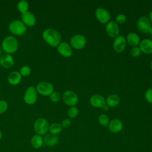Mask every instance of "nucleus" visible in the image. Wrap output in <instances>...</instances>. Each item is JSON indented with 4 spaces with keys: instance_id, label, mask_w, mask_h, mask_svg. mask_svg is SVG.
I'll use <instances>...</instances> for the list:
<instances>
[{
    "instance_id": "1",
    "label": "nucleus",
    "mask_w": 152,
    "mask_h": 152,
    "mask_svg": "<svg viewBox=\"0 0 152 152\" xmlns=\"http://www.w3.org/2000/svg\"><path fill=\"white\" fill-rule=\"evenodd\" d=\"M44 40L52 47H57L61 42V35L56 30L51 28L45 29L42 34Z\"/></svg>"
},
{
    "instance_id": "2",
    "label": "nucleus",
    "mask_w": 152,
    "mask_h": 152,
    "mask_svg": "<svg viewBox=\"0 0 152 152\" xmlns=\"http://www.w3.org/2000/svg\"><path fill=\"white\" fill-rule=\"evenodd\" d=\"M18 47L17 39L12 36L6 37L2 42V49L5 53L12 54L15 52Z\"/></svg>"
},
{
    "instance_id": "3",
    "label": "nucleus",
    "mask_w": 152,
    "mask_h": 152,
    "mask_svg": "<svg viewBox=\"0 0 152 152\" xmlns=\"http://www.w3.org/2000/svg\"><path fill=\"white\" fill-rule=\"evenodd\" d=\"M8 29L12 34L16 36L23 35L27 31L26 26L19 20L12 21L8 26Z\"/></svg>"
},
{
    "instance_id": "4",
    "label": "nucleus",
    "mask_w": 152,
    "mask_h": 152,
    "mask_svg": "<svg viewBox=\"0 0 152 152\" xmlns=\"http://www.w3.org/2000/svg\"><path fill=\"white\" fill-rule=\"evenodd\" d=\"M49 124L48 121L43 118H37L34 124V129L36 134L40 135H46L49 131Z\"/></svg>"
},
{
    "instance_id": "5",
    "label": "nucleus",
    "mask_w": 152,
    "mask_h": 152,
    "mask_svg": "<svg viewBox=\"0 0 152 152\" xmlns=\"http://www.w3.org/2000/svg\"><path fill=\"white\" fill-rule=\"evenodd\" d=\"M36 89L37 93L44 96H50L54 91L53 86L50 83L47 81L39 83L37 85Z\"/></svg>"
},
{
    "instance_id": "6",
    "label": "nucleus",
    "mask_w": 152,
    "mask_h": 152,
    "mask_svg": "<svg viewBox=\"0 0 152 152\" xmlns=\"http://www.w3.org/2000/svg\"><path fill=\"white\" fill-rule=\"evenodd\" d=\"M87 40L84 36L80 34L74 35L71 38L70 46L77 50L83 49L86 45Z\"/></svg>"
},
{
    "instance_id": "7",
    "label": "nucleus",
    "mask_w": 152,
    "mask_h": 152,
    "mask_svg": "<svg viewBox=\"0 0 152 152\" xmlns=\"http://www.w3.org/2000/svg\"><path fill=\"white\" fill-rule=\"evenodd\" d=\"M62 100L66 105L75 106L78 102V97L73 91L66 90L62 94Z\"/></svg>"
},
{
    "instance_id": "8",
    "label": "nucleus",
    "mask_w": 152,
    "mask_h": 152,
    "mask_svg": "<svg viewBox=\"0 0 152 152\" xmlns=\"http://www.w3.org/2000/svg\"><path fill=\"white\" fill-rule=\"evenodd\" d=\"M37 99V92L35 87L33 86L28 87L24 95V101L28 104H34Z\"/></svg>"
},
{
    "instance_id": "9",
    "label": "nucleus",
    "mask_w": 152,
    "mask_h": 152,
    "mask_svg": "<svg viewBox=\"0 0 152 152\" xmlns=\"http://www.w3.org/2000/svg\"><path fill=\"white\" fill-rule=\"evenodd\" d=\"M95 16L97 20L102 24H106L110 19L109 12L104 8H97L95 11Z\"/></svg>"
},
{
    "instance_id": "10",
    "label": "nucleus",
    "mask_w": 152,
    "mask_h": 152,
    "mask_svg": "<svg viewBox=\"0 0 152 152\" xmlns=\"http://www.w3.org/2000/svg\"><path fill=\"white\" fill-rule=\"evenodd\" d=\"M137 26L140 31L144 33H147L149 32L151 27V23L147 17L142 16L138 20Z\"/></svg>"
},
{
    "instance_id": "11",
    "label": "nucleus",
    "mask_w": 152,
    "mask_h": 152,
    "mask_svg": "<svg viewBox=\"0 0 152 152\" xmlns=\"http://www.w3.org/2000/svg\"><path fill=\"white\" fill-rule=\"evenodd\" d=\"M105 30L107 34L112 38H116L119 36V27L118 24H117L115 21L108 22L106 26Z\"/></svg>"
},
{
    "instance_id": "12",
    "label": "nucleus",
    "mask_w": 152,
    "mask_h": 152,
    "mask_svg": "<svg viewBox=\"0 0 152 152\" xmlns=\"http://www.w3.org/2000/svg\"><path fill=\"white\" fill-rule=\"evenodd\" d=\"M57 50L59 53L65 58L70 57L73 52L71 46L65 42H61L57 46Z\"/></svg>"
},
{
    "instance_id": "13",
    "label": "nucleus",
    "mask_w": 152,
    "mask_h": 152,
    "mask_svg": "<svg viewBox=\"0 0 152 152\" xmlns=\"http://www.w3.org/2000/svg\"><path fill=\"white\" fill-rule=\"evenodd\" d=\"M126 45V40L124 36H118L113 41V49L115 52L121 53L123 52Z\"/></svg>"
},
{
    "instance_id": "14",
    "label": "nucleus",
    "mask_w": 152,
    "mask_h": 152,
    "mask_svg": "<svg viewBox=\"0 0 152 152\" xmlns=\"http://www.w3.org/2000/svg\"><path fill=\"white\" fill-rule=\"evenodd\" d=\"M21 21L26 25L29 27L33 26L36 22V18L34 14L29 11L21 14Z\"/></svg>"
},
{
    "instance_id": "15",
    "label": "nucleus",
    "mask_w": 152,
    "mask_h": 152,
    "mask_svg": "<svg viewBox=\"0 0 152 152\" xmlns=\"http://www.w3.org/2000/svg\"><path fill=\"white\" fill-rule=\"evenodd\" d=\"M90 104L98 108H102L106 104V99L100 94H94L90 99Z\"/></svg>"
},
{
    "instance_id": "16",
    "label": "nucleus",
    "mask_w": 152,
    "mask_h": 152,
    "mask_svg": "<svg viewBox=\"0 0 152 152\" xmlns=\"http://www.w3.org/2000/svg\"><path fill=\"white\" fill-rule=\"evenodd\" d=\"M0 64L4 68H10L14 64V58L10 54H3L0 57Z\"/></svg>"
},
{
    "instance_id": "17",
    "label": "nucleus",
    "mask_w": 152,
    "mask_h": 152,
    "mask_svg": "<svg viewBox=\"0 0 152 152\" xmlns=\"http://www.w3.org/2000/svg\"><path fill=\"white\" fill-rule=\"evenodd\" d=\"M109 131L112 133H118L121 131L123 128V124L119 119H113L110 121L108 125Z\"/></svg>"
},
{
    "instance_id": "18",
    "label": "nucleus",
    "mask_w": 152,
    "mask_h": 152,
    "mask_svg": "<svg viewBox=\"0 0 152 152\" xmlns=\"http://www.w3.org/2000/svg\"><path fill=\"white\" fill-rule=\"evenodd\" d=\"M139 48L144 53H152V40L150 39L142 40L139 44Z\"/></svg>"
},
{
    "instance_id": "19",
    "label": "nucleus",
    "mask_w": 152,
    "mask_h": 152,
    "mask_svg": "<svg viewBox=\"0 0 152 152\" xmlns=\"http://www.w3.org/2000/svg\"><path fill=\"white\" fill-rule=\"evenodd\" d=\"M43 138V144L48 147H53L57 145L59 142V138L57 135L51 134H46Z\"/></svg>"
},
{
    "instance_id": "20",
    "label": "nucleus",
    "mask_w": 152,
    "mask_h": 152,
    "mask_svg": "<svg viewBox=\"0 0 152 152\" xmlns=\"http://www.w3.org/2000/svg\"><path fill=\"white\" fill-rule=\"evenodd\" d=\"M21 78H22V76L20 74V72L15 71H12L8 74L7 80L10 84L15 86L20 83Z\"/></svg>"
},
{
    "instance_id": "21",
    "label": "nucleus",
    "mask_w": 152,
    "mask_h": 152,
    "mask_svg": "<svg viewBox=\"0 0 152 152\" xmlns=\"http://www.w3.org/2000/svg\"><path fill=\"white\" fill-rule=\"evenodd\" d=\"M126 43L132 47H136L140 43V38L139 36L135 33L131 32L128 33L126 36Z\"/></svg>"
},
{
    "instance_id": "22",
    "label": "nucleus",
    "mask_w": 152,
    "mask_h": 152,
    "mask_svg": "<svg viewBox=\"0 0 152 152\" xmlns=\"http://www.w3.org/2000/svg\"><path fill=\"white\" fill-rule=\"evenodd\" d=\"M120 102V97L118 95L112 94L109 95L106 99V104L109 107H113L116 106Z\"/></svg>"
},
{
    "instance_id": "23",
    "label": "nucleus",
    "mask_w": 152,
    "mask_h": 152,
    "mask_svg": "<svg viewBox=\"0 0 152 152\" xmlns=\"http://www.w3.org/2000/svg\"><path fill=\"white\" fill-rule=\"evenodd\" d=\"M30 143L33 148H39L43 145V138L42 135L36 134L31 137Z\"/></svg>"
},
{
    "instance_id": "24",
    "label": "nucleus",
    "mask_w": 152,
    "mask_h": 152,
    "mask_svg": "<svg viewBox=\"0 0 152 152\" xmlns=\"http://www.w3.org/2000/svg\"><path fill=\"white\" fill-rule=\"evenodd\" d=\"M62 131V127L61 124L58 123H53L49 125V131L50 132V134L57 135L59 134Z\"/></svg>"
},
{
    "instance_id": "25",
    "label": "nucleus",
    "mask_w": 152,
    "mask_h": 152,
    "mask_svg": "<svg viewBox=\"0 0 152 152\" xmlns=\"http://www.w3.org/2000/svg\"><path fill=\"white\" fill-rule=\"evenodd\" d=\"M17 7L18 11L20 12L21 14L24 13L28 11L29 5H28V3L26 1H24V0L20 1V2H18Z\"/></svg>"
},
{
    "instance_id": "26",
    "label": "nucleus",
    "mask_w": 152,
    "mask_h": 152,
    "mask_svg": "<svg viewBox=\"0 0 152 152\" xmlns=\"http://www.w3.org/2000/svg\"><path fill=\"white\" fill-rule=\"evenodd\" d=\"M98 122L100 125L106 126H108L110 122V118L107 115L102 114L98 118Z\"/></svg>"
},
{
    "instance_id": "27",
    "label": "nucleus",
    "mask_w": 152,
    "mask_h": 152,
    "mask_svg": "<svg viewBox=\"0 0 152 152\" xmlns=\"http://www.w3.org/2000/svg\"><path fill=\"white\" fill-rule=\"evenodd\" d=\"M78 114V109L75 106H71L67 111V115L70 118H74L77 116Z\"/></svg>"
},
{
    "instance_id": "28",
    "label": "nucleus",
    "mask_w": 152,
    "mask_h": 152,
    "mask_svg": "<svg viewBox=\"0 0 152 152\" xmlns=\"http://www.w3.org/2000/svg\"><path fill=\"white\" fill-rule=\"evenodd\" d=\"M20 73L21 75V76L27 77L31 73V68H30V66L27 65H24L21 67L20 70Z\"/></svg>"
},
{
    "instance_id": "29",
    "label": "nucleus",
    "mask_w": 152,
    "mask_h": 152,
    "mask_svg": "<svg viewBox=\"0 0 152 152\" xmlns=\"http://www.w3.org/2000/svg\"><path fill=\"white\" fill-rule=\"evenodd\" d=\"M126 21V16L123 14H119L115 18V22L117 24H124Z\"/></svg>"
},
{
    "instance_id": "30",
    "label": "nucleus",
    "mask_w": 152,
    "mask_h": 152,
    "mask_svg": "<svg viewBox=\"0 0 152 152\" xmlns=\"http://www.w3.org/2000/svg\"><path fill=\"white\" fill-rule=\"evenodd\" d=\"M50 99L53 102H58L59 101L61 96L60 94L57 91H53L50 96Z\"/></svg>"
},
{
    "instance_id": "31",
    "label": "nucleus",
    "mask_w": 152,
    "mask_h": 152,
    "mask_svg": "<svg viewBox=\"0 0 152 152\" xmlns=\"http://www.w3.org/2000/svg\"><path fill=\"white\" fill-rule=\"evenodd\" d=\"M8 109V103L6 101L0 100V114L5 112Z\"/></svg>"
},
{
    "instance_id": "32",
    "label": "nucleus",
    "mask_w": 152,
    "mask_h": 152,
    "mask_svg": "<svg viewBox=\"0 0 152 152\" xmlns=\"http://www.w3.org/2000/svg\"><path fill=\"white\" fill-rule=\"evenodd\" d=\"M145 98L148 103H152V88H148L146 90L145 93Z\"/></svg>"
},
{
    "instance_id": "33",
    "label": "nucleus",
    "mask_w": 152,
    "mask_h": 152,
    "mask_svg": "<svg viewBox=\"0 0 152 152\" xmlns=\"http://www.w3.org/2000/svg\"><path fill=\"white\" fill-rule=\"evenodd\" d=\"M141 51L140 50V49L139 48V47H133L131 50V55L133 56V57H138L141 55Z\"/></svg>"
},
{
    "instance_id": "34",
    "label": "nucleus",
    "mask_w": 152,
    "mask_h": 152,
    "mask_svg": "<svg viewBox=\"0 0 152 152\" xmlns=\"http://www.w3.org/2000/svg\"><path fill=\"white\" fill-rule=\"evenodd\" d=\"M61 126L63 128H67L68 127H69L71 125V121L68 119V118H65L64 119H63L62 121V122H61Z\"/></svg>"
},
{
    "instance_id": "35",
    "label": "nucleus",
    "mask_w": 152,
    "mask_h": 152,
    "mask_svg": "<svg viewBox=\"0 0 152 152\" xmlns=\"http://www.w3.org/2000/svg\"><path fill=\"white\" fill-rule=\"evenodd\" d=\"M102 108L104 110H106V111H107V110H108L109 109V107L106 104H105Z\"/></svg>"
},
{
    "instance_id": "36",
    "label": "nucleus",
    "mask_w": 152,
    "mask_h": 152,
    "mask_svg": "<svg viewBox=\"0 0 152 152\" xmlns=\"http://www.w3.org/2000/svg\"><path fill=\"white\" fill-rule=\"evenodd\" d=\"M149 18L151 23H152V10L149 13V18Z\"/></svg>"
},
{
    "instance_id": "37",
    "label": "nucleus",
    "mask_w": 152,
    "mask_h": 152,
    "mask_svg": "<svg viewBox=\"0 0 152 152\" xmlns=\"http://www.w3.org/2000/svg\"><path fill=\"white\" fill-rule=\"evenodd\" d=\"M148 33H150V34L152 36V26L151 27V28H150V31H149V32Z\"/></svg>"
},
{
    "instance_id": "38",
    "label": "nucleus",
    "mask_w": 152,
    "mask_h": 152,
    "mask_svg": "<svg viewBox=\"0 0 152 152\" xmlns=\"http://www.w3.org/2000/svg\"><path fill=\"white\" fill-rule=\"evenodd\" d=\"M2 132L0 131V141H1V140L2 139Z\"/></svg>"
},
{
    "instance_id": "39",
    "label": "nucleus",
    "mask_w": 152,
    "mask_h": 152,
    "mask_svg": "<svg viewBox=\"0 0 152 152\" xmlns=\"http://www.w3.org/2000/svg\"><path fill=\"white\" fill-rule=\"evenodd\" d=\"M150 67L151 69L152 70V61H151V62H150Z\"/></svg>"
},
{
    "instance_id": "40",
    "label": "nucleus",
    "mask_w": 152,
    "mask_h": 152,
    "mask_svg": "<svg viewBox=\"0 0 152 152\" xmlns=\"http://www.w3.org/2000/svg\"><path fill=\"white\" fill-rule=\"evenodd\" d=\"M1 53H2V48L0 46V55L1 54Z\"/></svg>"
},
{
    "instance_id": "41",
    "label": "nucleus",
    "mask_w": 152,
    "mask_h": 152,
    "mask_svg": "<svg viewBox=\"0 0 152 152\" xmlns=\"http://www.w3.org/2000/svg\"><path fill=\"white\" fill-rule=\"evenodd\" d=\"M151 150H152V146H151Z\"/></svg>"
},
{
    "instance_id": "42",
    "label": "nucleus",
    "mask_w": 152,
    "mask_h": 152,
    "mask_svg": "<svg viewBox=\"0 0 152 152\" xmlns=\"http://www.w3.org/2000/svg\"><path fill=\"white\" fill-rule=\"evenodd\" d=\"M151 83H152V78H151Z\"/></svg>"
},
{
    "instance_id": "43",
    "label": "nucleus",
    "mask_w": 152,
    "mask_h": 152,
    "mask_svg": "<svg viewBox=\"0 0 152 152\" xmlns=\"http://www.w3.org/2000/svg\"><path fill=\"white\" fill-rule=\"evenodd\" d=\"M0 65H1V64H0Z\"/></svg>"
}]
</instances>
